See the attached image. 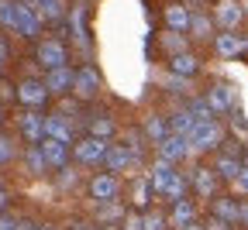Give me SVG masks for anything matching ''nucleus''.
Returning <instances> with one entry per match:
<instances>
[{
	"label": "nucleus",
	"mask_w": 248,
	"mask_h": 230,
	"mask_svg": "<svg viewBox=\"0 0 248 230\" xmlns=\"http://www.w3.org/2000/svg\"><path fill=\"white\" fill-rule=\"evenodd\" d=\"M186 144H190V155H214V151H221L228 144V127L221 120L197 124L190 130V138H186Z\"/></svg>",
	"instance_id": "f257e3e1"
},
{
	"label": "nucleus",
	"mask_w": 248,
	"mask_h": 230,
	"mask_svg": "<svg viewBox=\"0 0 248 230\" xmlns=\"http://www.w3.org/2000/svg\"><path fill=\"white\" fill-rule=\"evenodd\" d=\"M121 192H124V186H121V175H114V172H97L86 179L90 203H117Z\"/></svg>",
	"instance_id": "f03ea898"
},
{
	"label": "nucleus",
	"mask_w": 248,
	"mask_h": 230,
	"mask_svg": "<svg viewBox=\"0 0 248 230\" xmlns=\"http://www.w3.org/2000/svg\"><path fill=\"white\" fill-rule=\"evenodd\" d=\"M104 89V76L97 72V65H79V69H73V96L86 107L90 100H97Z\"/></svg>",
	"instance_id": "7ed1b4c3"
},
{
	"label": "nucleus",
	"mask_w": 248,
	"mask_h": 230,
	"mask_svg": "<svg viewBox=\"0 0 248 230\" xmlns=\"http://www.w3.org/2000/svg\"><path fill=\"white\" fill-rule=\"evenodd\" d=\"M35 62L42 65L45 72L62 69V65H69V45L62 42V38H38V45H35Z\"/></svg>",
	"instance_id": "20e7f679"
},
{
	"label": "nucleus",
	"mask_w": 248,
	"mask_h": 230,
	"mask_svg": "<svg viewBox=\"0 0 248 230\" xmlns=\"http://www.w3.org/2000/svg\"><path fill=\"white\" fill-rule=\"evenodd\" d=\"M203 100H207V107H210V114L214 117H228L234 107H238V89H234V83H228V79H217V83H210V89L203 93Z\"/></svg>",
	"instance_id": "39448f33"
},
{
	"label": "nucleus",
	"mask_w": 248,
	"mask_h": 230,
	"mask_svg": "<svg viewBox=\"0 0 248 230\" xmlns=\"http://www.w3.org/2000/svg\"><path fill=\"white\" fill-rule=\"evenodd\" d=\"M73 155V165L86 169V165H104V155H107V141H97V138H76V144L69 148Z\"/></svg>",
	"instance_id": "423d86ee"
},
{
	"label": "nucleus",
	"mask_w": 248,
	"mask_h": 230,
	"mask_svg": "<svg viewBox=\"0 0 248 230\" xmlns=\"http://www.w3.org/2000/svg\"><path fill=\"white\" fill-rule=\"evenodd\" d=\"M42 17H38V11L28 4V0H17L14 4V35H21V38H42Z\"/></svg>",
	"instance_id": "0eeeda50"
},
{
	"label": "nucleus",
	"mask_w": 248,
	"mask_h": 230,
	"mask_svg": "<svg viewBox=\"0 0 248 230\" xmlns=\"http://www.w3.org/2000/svg\"><path fill=\"white\" fill-rule=\"evenodd\" d=\"M14 93H17V103H21L24 110H42V107L48 103V89H45V83L35 79V76H24Z\"/></svg>",
	"instance_id": "6e6552de"
},
{
	"label": "nucleus",
	"mask_w": 248,
	"mask_h": 230,
	"mask_svg": "<svg viewBox=\"0 0 248 230\" xmlns=\"http://www.w3.org/2000/svg\"><path fill=\"white\" fill-rule=\"evenodd\" d=\"M245 165H241V155H238V148H221V151H214V161H210V172L221 179V182H234L238 179V172H241Z\"/></svg>",
	"instance_id": "1a4fd4ad"
},
{
	"label": "nucleus",
	"mask_w": 248,
	"mask_h": 230,
	"mask_svg": "<svg viewBox=\"0 0 248 230\" xmlns=\"http://www.w3.org/2000/svg\"><path fill=\"white\" fill-rule=\"evenodd\" d=\"M210 17H214V28L217 31H238L241 21H245V7L238 4V0H217Z\"/></svg>",
	"instance_id": "9d476101"
},
{
	"label": "nucleus",
	"mask_w": 248,
	"mask_h": 230,
	"mask_svg": "<svg viewBox=\"0 0 248 230\" xmlns=\"http://www.w3.org/2000/svg\"><path fill=\"white\" fill-rule=\"evenodd\" d=\"M186 179H190V192H197L200 200H207V203L214 200V196H221V179L210 172V165H197Z\"/></svg>",
	"instance_id": "9b49d317"
},
{
	"label": "nucleus",
	"mask_w": 248,
	"mask_h": 230,
	"mask_svg": "<svg viewBox=\"0 0 248 230\" xmlns=\"http://www.w3.org/2000/svg\"><path fill=\"white\" fill-rule=\"evenodd\" d=\"M66 24H69V38H73L76 52H90V28H86V4H83V0L73 4Z\"/></svg>",
	"instance_id": "f8f14e48"
},
{
	"label": "nucleus",
	"mask_w": 248,
	"mask_h": 230,
	"mask_svg": "<svg viewBox=\"0 0 248 230\" xmlns=\"http://www.w3.org/2000/svg\"><path fill=\"white\" fill-rule=\"evenodd\" d=\"M17 134L28 141V148H31V144H42V141H45V114H38V110H21V117H17Z\"/></svg>",
	"instance_id": "ddd939ff"
},
{
	"label": "nucleus",
	"mask_w": 248,
	"mask_h": 230,
	"mask_svg": "<svg viewBox=\"0 0 248 230\" xmlns=\"http://www.w3.org/2000/svg\"><path fill=\"white\" fill-rule=\"evenodd\" d=\"M200 55L193 52V48H186V52H176V55H169L166 58V72H172V76H183V79H197V72H200Z\"/></svg>",
	"instance_id": "4468645a"
},
{
	"label": "nucleus",
	"mask_w": 248,
	"mask_h": 230,
	"mask_svg": "<svg viewBox=\"0 0 248 230\" xmlns=\"http://www.w3.org/2000/svg\"><path fill=\"white\" fill-rule=\"evenodd\" d=\"M135 165H141V158H138V155H131L124 144H107V155H104V172L121 175V172H131Z\"/></svg>",
	"instance_id": "2eb2a0df"
},
{
	"label": "nucleus",
	"mask_w": 248,
	"mask_h": 230,
	"mask_svg": "<svg viewBox=\"0 0 248 230\" xmlns=\"http://www.w3.org/2000/svg\"><path fill=\"white\" fill-rule=\"evenodd\" d=\"M83 134H86V138H97V141H107V144H110V138L117 134V124H114V117H110V114L97 110V114L83 117Z\"/></svg>",
	"instance_id": "dca6fc26"
},
{
	"label": "nucleus",
	"mask_w": 248,
	"mask_h": 230,
	"mask_svg": "<svg viewBox=\"0 0 248 230\" xmlns=\"http://www.w3.org/2000/svg\"><path fill=\"white\" fill-rule=\"evenodd\" d=\"M210 48H214L217 58H241L245 55V38L238 31H217L210 38Z\"/></svg>",
	"instance_id": "f3484780"
},
{
	"label": "nucleus",
	"mask_w": 248,
	"mask_h": 230,
	"mask_svg": "<svg viewBox=\"0 0 248 230\" xmlns=\"http://www.w3.org/2000/svg\"><path fill=\"white\" fill-rule=\"evenodd\" d=\"M155 158H159V161H169V165H179V161L190 158V144H186V138L169 134V138H162L159 144H155Z\"/></svg>",
	"instance_id": "a211bd4d"
},
{
	"label": "nucleus",
	"mask_w": 248,
	"mask_h": 230,
	"mask_svg": "<svg viewBox=\"0 0 248 230\" xmlns=\"http://www.w3.org/2000/svg\"><path fill=\"white\" fill-rule=\"evenodd\" d=\"M38 148H42V158H45V165H48L52 172H66V169L73 165L69 144H62V141H48V138H45Z\"/></svg>",
	"instance_id": "6ab92c4d"
},
{
	"label": "nucleus",
	"mask_w": 248,
	"mask_h": 230,
	"mask_svg": "<svg viewBox=\"0 0 248 230\" xmlns=\"http://www.w3.org/2000/svg\"><path fill=\"white\" fill-rule=\"evenodd\" d=\"M45 138L48 141H62V144H76V127L62 117V114H48L45 117Z\"/></svg>",
	"instance_id": "aec40b11"
},
{
	"label": "nucleus",
	"mask_w": 248,
	"mask_h": 230,
	"mask_svg": "<svg viewBox=\"0 0 248 230\" xmlns=\"http://www.w3.org/2000/svg\"><path fill=\"white\" fill-rule=\"evenodd\" d=\"M162 24L172 35H190V7L186 4H166L162 7Z\"/></svg>",
	"instance_id": "412c9836"
},
{
	"label": "nucleus",
	"mask_w": 248,
	"mask_h": 230,
	"mask_svg": "<svg viewBox=\"0 0 248 230\" xmlns=\"http://www.w3.org/2000/svg\"><path fill=\"white\" fill-rule=\"evenodd\" d=\"M197 203L193 200H183V203H176V206H169V213H166V220H169V230H190L193 223H197Z\"/></svg>",
	"instance_id": "4be33fe9"
},
{
	"label": "nucleus",
	"mask_w": 248,
	"mask_h": 230,
	"mask_svg": "<svg viewBox=\"0 0 248 230\" xmlns=\"http://www.w3.org/2000/svg\"><path fill=\"white\" fill-rule=\"evenodd\" d=\"M210 216L221 220V223H228V227H238V200H234L231 192L214 196V200H210Z\"/></svg>",
	"instance_id": "5701e85b"
},
{
	"label": "nucleus",
	"mask_w": 248,
	"mask_h": 230,
	"mask_svg": "<svg viewBox=\"0 0 248 230\" xmlns=\"http://www.w3.org/2000/svg\"><path fill=\"white\" fill-rule=\"evenodd\" d=\"M45 89H48V96H73V69L69 65H62V69H52V72H45Z\"/></svg>",
	"instance_id": "b1692460"
},
{
	"label": "nucleus",
	"mask_w": 248,
	"mask_h": 230,
	"mask_svg": "<svg viewBox=\"0 0 248 230\" xmlns=\"http://www.w3.org/2000/svg\"><path fill=\"white\" fill-rule=\"evenodd\" d=\"M176 165H169V161H159V158H155L152 161V172H148V182H152V192L155 196H159V200H162V192L169 189V182L176 179Z\"/></svg>",
	"instance_id": "393cba45"
},
{
	"label": "nucleus",
	"mask_w": 248,
	"mask_h": 230,
	"mask_svg": "<svg viewBox=\"0 0 248 230\" xmlns=\"http://www.w3.org/2000/svg\"><path fill=\"white\" fill-rule=\"evenodd\" d=\"M138 130H141V138L155 148L162 138H169V120H166L162 114H148V117L141 120V127H138Z\"/></svg>",
	"instance_id": "a878e982"
},
{
	"label": "nucleus",
	"mask_w": 248,
	"mask_h": 230,
	"mask_svg": "<svg viewBox=\"0 0 248 230\" xmlns=\"http://www.w3.org/2000/svg\"><path fill=\"white\" fill-rule=\"evenodd\" d=\"M124 210L121 203H93V223L97 227H121V220H124Z\"/></svg>",
	"instance_id": "bb28decb"
},
{
	"label": "nucleus",
	"mask_w": 248,
	"mask_h": 230,
	"mask_svg": "<svg viewBox=\"0 0 248 230\" xmlns=\"http://www.w3.org/2000/svg\"><path fill=\"white\" fill-rule=\"evenodd\" d=\"M28 4L38 11L42 24H62L66 21V4L62 0H28Z\"/></svg>",
	"instance_id": "cd10ccee"
},
{
	"label": "nucleus",
	"mask_w": 248,
	"mask_h": 230,
	"mask_svg": "<svg viewBox=\"0 0 248 230\" xmlns=\"http://www.w3.org/2000/svg\"><path fill=\"white\" fill-rule=\"evenodd\" d=\"M152 182H148V175H138L135 182H131V196H128V200H131V210L135 213H145L148 206H152Z\"/></svg>",
	"instance_id": "c85d7f7f"
},
{
	"label": "nucleus",
	"mask_w": 248,
	"mask_h": 230,
	"mask_svg": "<svg viewBox=\"0 0 248 230\" xmlns=\"http://www.w3.org/2000/svg\"><path fill=\"white\" fill-rule=\"evenodd\" d=\"M214 35H217V31H214V17L207 11H190V38L210 42Z\"/></svg>",
	"instance_id": "c756f323"
},
{
	"label": "nucleus",
	"mask_w": 248,
	"mask_h": 230,
	"mask_svg": "<svg viewBox=\"0 0 248 230\" xmlns=\"http://www.w3.org/2000/svg\"><path fill=\"white\" fill-rule=\"evenodd\" d=\"M162 200H166L169 206H176V203H183V200H190V179H186L183 172H176V179H172L169 189L162 192Z\"/></svg>",
	"instance_id": "7c9ffc66"
},
{
	"label": "nucleus",
	"mask_w": 248,
	"mask_h": 230,
	"mask_svg": "<svg viewBox=\"0 0 248 230\" xmlns=\"http://www.w3.org/2000/svg\"><path fill=\"white\" fill-rule=\"evenodd\" d=\"M166 120H169V134H176V138H190V130L197 127V120L186 114L183 107H179V110H172Z\"/></svg>",
	"instance_id": "2f4dec72"
},
{
	"label": "nucleus",
	"mask_w": 248,
	"mask_h": 230,
	"mask_svg": "<svg viewBox=\"0 0 248 230\" xmlns=\"http://www.w3.org/2000/svg\"><path fill=\"white\" fill-rule=\"evenodd\" d=\"M183 110L186 114H190L197 124H207V120H217L214 114H210V107H207V100H203V96H190V100H186L183 103Z\"/></svg>",
	"instance_id": "473e14b6"
},
{
	"label": "nucleus",
	"mask_w": 248,
	"mask_h": 230,
	"mask_svg": "<svg viewBox=\"0 0 248 230\" xmlns=\"http://www.w3.org/2000/svg\"><path fill=\"white\" fill-rule=\"evenodd\" d=\"M24 169H28L31 175H45V172H48V165H45V158H42V148H38V144H31V148L24 151Z\"/></svg>",
	"instance_id": "72a5a7b5"
},
{
	"label": "nucleus",
	"mask_w": 248,
	"mask_h": 230,
	"mask_svg": "<svg viewBox=\"0 0 248 230\" xmlns=\"http://www.w3.org/2000/svg\"><path fill=\"white\" fill-rule=\"evenodd\" d=\"M162 89H166V93H179V96H190V93H193V83H190V79H183V76H172V72H166V83H162Z\"/></svg>",
	"instance_id": "f704fd0d"
},
{
	"label": "nucleus",
	"mask_w": 248,
	"mask_h": 230,
	"mask_svg": "<svg viewBox=\"0 0 248 230\" xmlns=\"http://www.w3.org/2000/svg\"><path fill=\"white\" fill-rule=\"evenodd\" d=\"M162 48H166V58L176 55V52H186V35H172V31H166V35H162Z\"/></svg>",
	"instance_id": "c9c22d12"
},
{
	"label": "nucleus",
	"mask_w": 248,
	"mask_h": 230,
	"mask_svg": "<svg viewBox=\"0 0 248 230\" xmlns=\"http://www.w3.org/2000/svg\"><path fill=\"white\" fill-rule=\"evenodd\" d=\"M14 158H17V151H14V138L0 130V169H4V165H11Z\"/></svg>",
	"instance_id": "e433bc0d"
},
{
	"label": "nucleus",
	"mask_w": 248,
	"mask_h": 230,
	"mask_svg": "<svg viewBox=\"0 0 248 230\" xmlns=\"http://www.w3.org/2000/svg\"><path fill=\"white\" fill-rule=\"evenodd\" d=\"M141 216H145V230H169V220L159 210H145Z\"/></svg>",
	"instance_id": "4c0bfd02"
},
{
	"label": "nucleus",
	"mask_w": 248,
	"mask_h": 230,
	"mask_svg": "<svg viewBox=\"0 0 248 230\" xmlns=\"http://www.w3.org/2000/svg\"><path fill=\"white\" fill-rule=\"evenodd\" d=\"M14 4L17 0H0V28L14 31Z\"/></svg>",
	"instance_id": "58836bf2"
},
{
	"label": "nucleus",
	"mask_w": 248,
	"mask_h": 230,
	"mask_svg": "<svg viewBox=\"0 0 248 230\" xmlns=\"http://www.w3.org/2000/svg\"><path fill=\"white\" fill-rule=\"evenodd\" d=\"M231 189H234V192H231L234 200H248V165L238 172V179L231 182Z\"/></svg>",
	"instance_id": "ea45409f"
},
{
	"label": "nucleus",
	"mask_w": 248,
	"mask_h": 230,
	"mask_svg": "<svg viewBox=\"0 0 248 230\" xmlns=\"http://www.w3.org/2000/svg\"><path fill=\"white\" fill-rule=\"evenodd\" d=\"M121 230H145V216L135 213V210H128V213H124V220H121Z\"/></svg>",
	"instance_id": "a19ab883"
},
{
	"label": "nucleus",
	"mask_w": 248,
	"mask_h": 230,
	"mask_svg": "<svg viewBox=\"0 0 248 230\" xmlns=\"http://www.w3.org/2000/svg\"><path fill=\"white\" fill-rule=\"evenodd\" d=\"M17 220L21 216H14V213H0V230H17Z\"/></svg>",
	"instance_id": "79ce46f5"
},
{
	"label": "nucleus",
	"mask_w": 248,
	"mask_h": 230,
	"mask_svg": "<svg viewBox=\"0 0 248 230\" xmlns=\"http://www.w3.org/2000/svg\"><path fill=\"white\" fill-rule=\"evenodd\" d=\"M238 227L248 230V200H238Z\"/></svg>",
	"instance_id": "37998d69"
},
{
	"label": "nucleus",
	"mask_w": 248,
	"mask_h": 230,
	"mask_svg": "<svg viewBox=\"0 0 248 230\" xmlns=\"http://www.w3.org/2000/svg\"><path fill=\"white\" fill-rule=\"evenodd\" d=\"M73 230H121V227H97V223H86V220H76Z\"/></svg>",
	"instance_id": "c03bdc74"
},
{
	"label": "nucleus",
	"mask_w": 248,
	"mask_h": 230,
	"mask_svg": "<svg viewBox=\"0 0 248 230\" xmlns=\"http://www.w3.org/2000/svg\"><path fill=\"white\" fill-rule=\"evenodd\" d=\"M7 58H11V45H7L4 35H0V65H7Z\"/></svg>",
	"instance_id": "a18cd8bd"
},
{
	"label": "nucleus",
	"mask_w": 248,
	"mask_h": 230,
	"mask_svg": "<svg viewBox=\"0 0 248 230\" xmlns=\"http://www.w3.org/2000/svg\"><path fill=\"white\" fill-rule=\"evenodd\" d=\"M203 230H231V227H228V223H221V220H214V216H210V220L203 223Z\"/></svg>",
	"instance_id": "49530a36"
},
{
	"label": "nucleus",
	"mask_w": 248,
	"mask_h": 230,
	"mask_svg": "<svg viewBox=\"0 0 248 230\" xmlns=\"http://www.w3.org/2000/svg\"><path fill=\"white\" fill-rule=\"evenodd\" d=\"M35 227H38V223L31 220V216H21V220H17V230H35Z\"/></svg>",
	"instance_id": "de8ad7c7"
},
{
	"label": "nucleus",
	"mask_w": 248,
	"mask_h": 230,
	"mask_svg": "<svg viewBox=\"0 0 248 230\" xmlns=\"http://www.w3.org/2000/svg\"><path fill=\"white\" fill-rule=\"evenodd\" d=\"M7 120V110H4V103H0V124H4Z\"/></svg>",
	"instance_id": "09e8293b"
},
{
	"label": "nucleus",
	"mask_w": 248,
	"mask_h": 230,
	"mask_svg": "<svg viewBox=\"0 0 248 230\" xmlns=\"http://www.w3.org/2000/svg\"><path fill=\"white\" fill-rule=\"evenodd\" d=\"M35 230H55V227H48V223H38V227H35Z\"/></svg>",
	"instance_id": "8fccbe9b"
},
{
	"label": "nucleus",
	"mask_w": 248,
	"mask_h": 230,
	"mask_svg": "<svg viewBox=\"0 0 248 230\" xmlns=\"http://www.w3.org/2000/svg\"><path fill=\"white\" fill-rule=\"evenodd\" d=\"M190 230H203V223H193V227H190Z\"/></svg>",
	"instance_id": "3c124183"
},
{
	"label": "nucleus",
	"mask_w": 248,
	"mask_h": 230,
	"mask_svg": "<svg viewBox=\"0 0 248 230\" xmlns=\"http://www.w3.org/2000/svg\"><path fill=\"white\" fill-rule=\"evenodd\" d=\"M245 17H248V4H245Z\"/></svg>",
	"instance_id": "603ef678"
},
{
	"label": "nucleus",
	"mask_w": 248,
	"mask_h": 230,
	"mask_svg": "<svg viewBox=\"0 0 248 230\" xmlns=\"http://www.w3.org/2000/svg\"><path fill=\"white\" fill-rule=\"evenodd\" d=\"M245 52H248V38H245Z\"/></svg>",
	"instance_id": "864d4df0"
}]
</instances>
